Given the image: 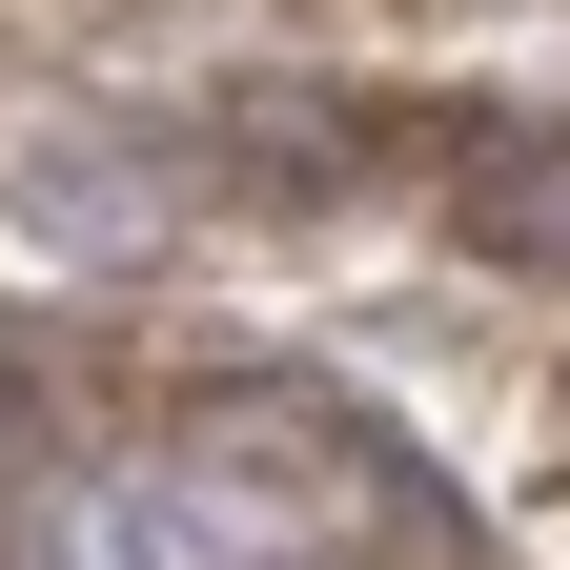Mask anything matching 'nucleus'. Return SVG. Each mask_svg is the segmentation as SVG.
<instances>
[{
  "label": "nucleus",
  "mask_w": 570,
  "mask_h": 570,
  "mask_svg": "<svg viewBox=\"0 0 570 570\" xmlns=\"http://www.w3.org/2000/svg\"><path fill=\"white\" fill-rule=\"evenodd\" d=\"M21 204H41V225H142V164H82V142H61Z\"/></svg>",
  "instance_id": "3"
},
{
  "label": "nucleus",
  "mask_w": 570,
  "mask_h": 570,
  "mask_svg": "<svg viewBox=\"0 0 570 570\" xmlns=\"http://www.w3.org/2000/svg\"><path fill=\"white\" fill-rule=\"evenodd\" d=\"M21 570H265V530L164 449V469H82V489L21 530Z\"/></svg>",
  "instance_id": "1"
},
{
  "label": "nucleus",
  "mask_w": 570,
  "mask_h": 570,
  "mask_svg": "<svg viewBox=\"0 0 570 570\" xmlns=\"http://www.w3.org/2000/svg\"><path fill=\"white\" fill-rule=\"evenodd\" d=\"M449 245L510 265V285H570V122L550 102H510V122L449 142Z\"/></svg>",
  "instance_id": "2"
}]
</instances>
